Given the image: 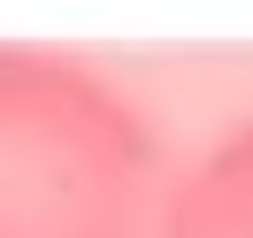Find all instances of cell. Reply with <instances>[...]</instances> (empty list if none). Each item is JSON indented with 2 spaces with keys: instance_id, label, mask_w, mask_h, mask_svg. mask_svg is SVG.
<instances>
[{
  "instance_id": "1",
  "label": "cell",
  "mask_w": 253,
  "mask_h": 238,
  "mask_svg": "<svg viewBox=\"0 0 253 238\" xmlns=\"http://www.w3.org/2000/svg\"><path fill=\"white\" fill-rule=\"evenodd\" d=\"M0 238H146V139L100 85L0 62Z\"/></svg>"
},
{
  "instance_id": "2",
  "label": "cell",
  "mask_w": 253,
  "mask_h": 238,
  "mask_svg": "<svg viewBox=\"0 0 253 238\" xmlns=\"http://www.w3.org/2000/svg\"><path fill=\"white\" fill-rule=\"evenodd\" d=\"M169 238H253V123L200 161L169 215Z\"/></svg>"
}]
</instances>
